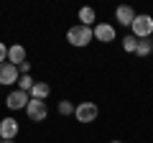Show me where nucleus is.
Segmentation results:
<instances>
[{"label":"nucleus","instance_id":"4","mask_svg":"<svg viewBox=\"0 0 153 143\" xmlns=\"http://www.w3.org/2000/svg\"><path fill=\"white\" fill-rule=\"evenodd\" d=\"M26 115H28V120L41 123V120H46V118H49V107H46L44 100H31V102L26 105Z\"/></svg>","mask_w":153,"mask_h":143},{"label":"nucleus","instance_id":"21","mask_svg":"<svg viewBox=\"0 0 153 143\" xmlns=\"http://www.w3.org/2000/svg\"><path fill=\"white\" fill-rule=\"evenodd\" d=\"M0 143H3V138H0Z\"/></svg>","mask_w":153,"mask_h":143},{"label":"nucleus","instance_id":"10","mask_svg":"<svg viewBox=\"0 0 153 143\" xmlns=\"http://www.w3.org/2000/svg\"><path fill=\"white\" fill-rule=\"evenodd\" d=\"M8 61H10V64H16V66H21L23 61H26V49H23L21 44L8 46Z\"/></svg>","mask_w":153,"mask_h":143},{"label":"nucleus","instance_id":"8","mask_svg":"<svg viewBox=\"0 0 153 143\" xmlns=\"http://www.w3.org/2000/svg\"><path fill=\"white\" fill-rule=\"evenodd\" d=\"M31 102V97H28V92H21V89H13L10 95H8V100H5V105L10 107V110H26V105Z\"/></svg>","mask_w":153,"mask_h":143},{"label":"nucleus","instance_id":"16","mask_svg":"<svg viewBox=\"0 0 153 143\" xmlns=\"http://www.w3.org/2000/svg\"><path fill=\"white\" fill-rule=\"evenodd\" d=\"M59 115H74V105L69 100H61L59 102Z\"/></svg>","mask_w":153,"mask_h":143},{"label":"nucleus","instance_id":"18","mask_svg":"<svg viewBox=\"0 0 153 143\" xmlns=\"http://www.w3.org/2000/svg\"><path fill=\"white\" fill-rule=\"evenodd\" d=\"M18 72H21V74H28V72H31V64H28V61H23V64L18 66Z\"/></svg>","mask_w":153,"mask_h":143},{"label":"nucleus","instance_id":"15","mask_svg":"<svg viewBox=\"0 0 153 143\" xmlns=\"http://www.w3.org/2000/svg\"><path fill=\"white\" fill-rule=\"evenodd\" d=\"M123 49H125L128 54H135V49H138V39H135V36H133V33H130V36H125V39H123Z\"/></svg>","mask_w":153,"mask_h":143},{"label":"nucleus","instance_id":"7","mask_svg":"<svg viewBox=\"0 0 153 143\" xmlns=\"http://www.w3.org/2000/svg\"><path fill=\"white\" fill-rule=\"evenodd\" d=\"M18 130H21V125H18L16 118H3L0 120V138L3 141H16Z\"/></svg>","mask_w":153,"mask_h":143},{"label":"nucleus","instance_id":"2","mask_svg":"<svg viewBox=\"0 0 153 143\" xmlns=\"http://www.w3.org/2000/svg\"><path fill=\"white\" fill-rule=\"evenodd\" d=\"M133 36L135 39H151L153 36V16H148V13H138L135 21H133L130 26Z\"/></svg>","mask_w":153,"mask_h":143},{"label":"nucleus","instance_id":"17","mask_svg":"<svg viewBox=\"0 0 153 143\" xmlns=\"http://www.w3.org/2000/svg\"><path fill=\"white\" fill-rule=\"evenodd\" d=\"M5 61H8V46L0 41V64H5Z\"/></svg>","mask_w":153,"mask_h":143},{"label":"nucleus","instance_id":"6","mask_svg":"<svg viewBox=\"0 0 153 143\" xmlns=\"http://www.w3.org/2000/svg\"><path fill=\"white\" fill-rule=\"evenodd\" d=\"M18 79H21V72H18L16 64H10V61L0 64V84L10 87V84H18Z\"/></svg>","mask_w":153,"mask_h":143},{"label":"nucleus","instance_id":"19","mask_svg":"<svg viewBox=\"0 0 153 143\" xmlns=\"http://www.w3.org/2000/svg\"><path fill=\"white\" fill-rule=\"evenodd\" d=\"M110 143H123V141H110Z\"/></svg>","mask_w":153,"mask_h":143},{"label":"nucleus","instance_id":"11","mask_svg":"<svg viewBox=\"0 0 153 143\" xmlns=\"http://www.w3.org/2000/svg\"><path fill=\"white\" fill-rule=\"evenodd\" d=\"M49 95H51V87H49V84H46V82H36V84L31 87V92H28V97H31V100H46Z\"/></svg>","mask_w":153,"mask_h":143},{"label":"nucleus","instance_id":"14","mask_svg":"<svg viewBox=\"0 0 153 143\" xmlns=\"http://www.w3.org/2000/svg\"><path fill=\"white\" fill-rule=\"evenodd\" d=\"M33 84H36V79H33L31 74H21V79H18V89H21V92H31Z\"/></svg>","mask_w":153,"mask_h":143},{"label":"nucleus","instance_id":"1","mask_svg":"<svg viewBox=\"0 0 153 143\" xmlns=\"http://www.w3.org/2000/svg\"><path fill=\"white\" fill-rule=\"evenodd\" d=\"M66 41H69L71 46H76V49H84V46H89V44L94 41L92 28L82 26V23H76V26H71L69 31H66Z\"/></svg>","mask_w":153,"mask_h":143},{"label":"nucleus","instance_id":"13","mask_svg":"<svg viewBox=\"0 0 153 143\" xmlns=\"http://www.w3.org/2000/svg\"><path fill=\"white\" fill-rule=\"evenodd\" d=\"M135 54H138V56H151V54H153V39H138Z\"/></svg>","mask_w":153,"mask_h":143},{"label":"nucleus","instance_id":"5","mask_svg":"<svg viewBox=\"0 0 153 143\" xmlns=\"http://www.w3.org/2000/svg\"><path fill=\"white\" fill-rule=\"evenodd\" d=\"M92 36L100 41V44H112L117 33H115V26H112V23H94Z\"/></svg>","mask_w":153,"mask_h":143},{"label":"nucleus","instance_id":"12","mask_svg":"<svg viewBox=\"0 0 153 143\" xmlns=\"http://www.w3.org/2000/svg\"><path fill=\"white\" fill-rule=\"evenodd\" d=\"M79 23L87 26V28H94V23H97V13H94V8L84 5L82 10H79Z\"/></svg>","mask_w":153,"mask_h":143},{"label":"nucleus","instance_id":"3","mask_svg":"<svg viewBox=\"0 0 153 143\" xmlns=\"http://www.w3.org/2000/svg\"><path fill=\"white\" fill-rule=\"evenodd\" d=\"M97 115H100V107L94 102H79L74 107L76 123H94V120H97Z\"/></svg>","mask_w":153,"mask_h":143},{"label":"nucleus","instance_id":"20","mask_svg":"<svg viewBox=\"0 0 153 143\" xmlns=\"http://www.w3.org/2000/svg\"><path fill=\"white\" fill-rule=\"evenodd\" d=\"M3 143H16V141H3Z\"/></svg>","mask_w":153,"mask_h":143},{"label":"nucleus","instance_id":"9","mask_svg":"<svg viewBox=\"0 0 153 143\" xmlns=\"http://www.w3.org/2000/svg\"><path fill=\"white\" fill-rule=\"evenodd\" d=\"M135 16H138V13L133 10L130 5H120L117 10H115V18H117V23H120V26H133Z\"/></svg>","mask_w":153,"mask_h":143}]
</instances>
